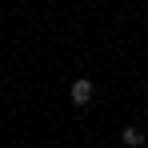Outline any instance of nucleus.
Returning <instances> with one entry per match:
<instances>
[{"label":"nucleus","instance_id":"f257e3e1","mask_svg":"<svg viewBox=\"0 0 148 148\" xmlns=\"http://www.w3.org/2000/svg\"><path fill=\"white\" fill-rule=\"evenodd\" d=\"M68 96H72V104H80V108H84V104H92V96H96V84H92V80H76Z\"/></svg>","mask_w":148,"mask_h":148},{"label":"nucleus","instance_id":"f03ea898","mask_svg":"<svg viewBox=\"0 0 148 148\" xmlns=\"http://www.w3.org/2000/svg\"><path fill=\"white\" fill-rule=\"evenodd\" d=\"M120 140H124V148H144V128H124L120 132Z\"/></svg>","mask_w":148,"mask_h":148}]
</instances>
